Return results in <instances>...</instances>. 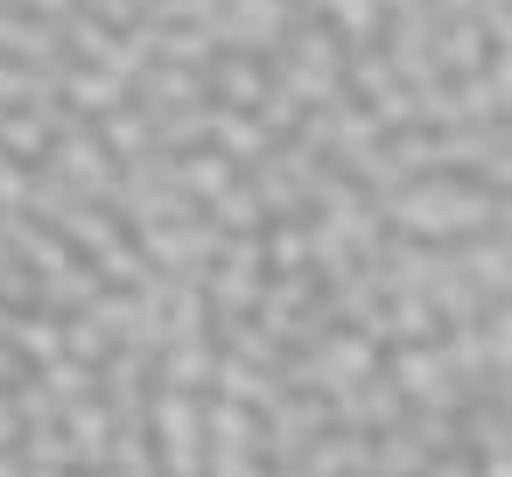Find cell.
<instances>
[{"label":"cell","instance_id":"8fae6325","mask_svg":"<svg viewBox=\"0 0 512 477\" xmlns=\"http://www.w3.org/2000/svg\"><path fill=\"white\" fill-rule=\"evenodd\" d=\"M211 365H218L211 330L204 337H176V344L155 351V386H169V393H211Z\"/></svg>","mask_w":512,"mask_h":477},{"label":"cell","instance_id":"484cf974","mask_svg":"<svg viewBox=\"0 0 512 477\" xmlns=\"http://www.w3.org/2000/svg\"><path fill=\"white\" fill-rule=\"evenodd\" d=\"M477 477H512V456H470Z\"/></svg>","mask_w":512,"mask_h":477},{"label":"cell","instance_id":"44dd1931","mask_svg":"<svg viewBox=\"0 0 512 477\" xmlns=\"http://www.w3.org/2000/svg\"><path fill=\"white\" fill-rule=\"evenodd\" d=\"M64 351L85 358V365H99V358L113 351V337H106V323H99L92 309H64Z\"/></svg>","mask_w":512,"mask_h":477},{"label":"cell","instance_id":"7a4b0ae2","mask_svg":"<svg viewBox=\"0 0 512 477\" xmlns=\"http://www.w3.org/2000/svg\"><path fill=\"white\" fill-rule=\"evenodd\" d=\"M379 337L372 330H358V323H330L316 344H302V351H288L281 358V372H274V386H288V393H344V386H358L365 372H379Z\"/></svg>","mask_w":512,"mask_h":477},{"label":"cell","instance_id":"603a6c76","mask_svg":"<svg viewBox=\"0 0 512 477\" xmlns=\"http://www.w3.org/2000/svg\"><path fill=\"white\" fill-rule=\"evenodd\" d=\"M141 15H148V22H211L218 0H148Z\"/></svg>","mask_w":512,"mask_h":477},{"label":"cell","instance_id":"ac0fdd59","mask_svg":"<svg viewBox=\"0 0 512 477\" xmlns=\"http://www.w3.org/2000/svg\"><path fill=\"white\" fill-rule=\"evenodd\" d=\"M92 134L106 141V155H113V162H127V155H148V148H155V120H148L134 99H127V106H113V113H99V120H92Z\"/></svg>","mask_w":512,"mask_h":477},{"label":"cell","instance_id":"30bf717a","mask_svg":"<svg viewBox=\"0 0 512 477\" xmlns=\"http://www.w3.org/2000/svg\"><path fill=\"white\" fill-rule=\"evenodd\" d=\"M260 92H267V57H239V50H218L211 64H204V99L211 106H260Z\"/></svg>","mask_w":512,"mask_h":477},{"label":"cell","instance_id":"3957f363","mask_svg":"<svg viewBox=\"0 0 512 477\" xmlns=\"http://www.w3.org/2000/svg\"><path fill=\"white\" fill-rule=\"evenodd\" d=\"M148 456L162 477H204V393H169L148 386Z\"/></svg>","mask_w":512,"mask_h":477},{"label":"cell","instance_id":"52a82bcc","mask_svg":"<svg viewBox=\"0 0 512 477\" xmlns=\"http://www.w3.org/2000/svg\"><path fill=\"white\" fill-rule=\"evenodd\" d=\"M267 281V260H260V232H225L211 267H204V302L211 316H253V295Z\"/></svg>","mask_w":512,"mask_h":477},{"label":"cell","instance_id":"7c38bea8","mask_svg":"<svg viewBox=\"0 0 512 477\" xmlns=\"http://www.w3.org/2000/svg\"><path fill=\"white\" fill-rule=\"evenodd\" d=\"M204 148H218L232 169H253V162L274 148V134H267L246 106H211V134H204Z\"/></svg>","mask_w":512,"mask_h":477},{"label":"cell","instance_id":"277c9868","mask_svg":"<svg viewBox=\"0 0 512 477\" xmlns=\"http://www.w3.org/2000/svg\"><path fill=\"white\" fill-rule=\"evenodd\" d=\"M204 477H267L260 414H253V407L204 393Z\"/></svg>","mask_w":512,"mask_h":477},{"label":"cell","instance_id":"cb8c5ba5","mask_svg":"<svg viewBox=\"0 0 512 477\" xmlns=\"http://www.w3.org/2000/svg\"><path fill=\"white\" fill-rule=\"evenodd\" d=\"M15 435H22V414H15L8 386H0V449H15Z\"/></svg>","mask_w":512,"mask_h":477},{"label":"cell","instance_id":"ba28073f","mask_svg":"<svg viewBox=\"0 0 512 477\" xmlns=\"http://www.w3.org/2000/svg\"><path fill=\"white\" fill-rule=\"evenodd\" d=\"M456 267L470 274V288H477L484 302L512 295V239H505V225H491V232H470V239H456Z\"/></svg>","mask_w":512,"mask_h":477},{"label":"cell","instance_id":"d4e9b609","mask_svg":"<svg viewBox=\"0 0 512 477\" xmlns=\"http://www.w3.org/2000/svg\"><path fill=\"white\" fill-rule=\"evenodd\" d=\"M99 477H162V470H155V456H134V463H106Z\"/></svg>","mask_w":512,"mask_h":477},{"label":"cell","instance_id":"4fadbf2b","mask_svg":"<svg viewBox=\"0 0 512 477\" xmlns=\"http://www.w3.org/2000/svg\"><path fill=\"white\" fill-rule=\"evenodd\" d=\"M0 337L22 365H43L64 351V316L57 309H0Z\"/></svg>","mask_w":512,"mask_h":477},{"label":"cell","instance_id":"7402d4cb","mask_svg":"<svg viewBox=\"0 0 512 477\" xmlns=\"http://www.w3.org/2000/svg\"><path fill=\"white\" fill-rule=\"evenodd\" d=\"M8 400H15V414H22V428H50V421H57V400L43 393L36 372H22V379L8 386Z\"/></svg>","mask_w":512,"mask_h":477},{"label":"cell","instance_id":"5b68a950","mask_svg":"<svg viewBox=\"0 0 512 477\" xmlns=\"http://www.w3.org/2000/svg\"><path fill=\"white\" fill-rule=\"evenodd\" d=\"M330 428V400L323 393H274L267 407H260V456H267V470H288V463H302L309 456V442Z\"/></svg>","mask_w":512,"mask_h":477},{"label":"cell","instance_id":"4316f807","mask_svg":"<svg viewBox=\"0 0 512 477\" xmlns=\"http://www.w3.org/2000/svg\"><path fill=\"white\" fill-rule=\"evenodd\" d=\"M29 477H99V470H78V463H29Z\"/></svg>","mask_w":512,"mask_h":477},{"label":"cell","instance_id":"9c48e42d","mask_svg":"<svg viewBox=\"0 0 512 477\" xmlns=\"http://www.w3.org/2000/svg\"><path fill=\"white\" fill-rule=\"evenodd\" d=\"M400 407H407V400L393 393V379H386V372H365L358 386L330 393V421H337V428H365V435H372V428H386V421H400Z\"/></svg>","mask_w":512,"mask_h":477},{"label":"cell","instance_id":"e0dca14e","mask_svg":"<svg viewBox=\"0 0 512 477\" xmlns=\"http://www.w3.org/2000/svg\"><path fill=\"white\" fill-rule=\"evenodd\" d=\"M211 393L218 400H239V407H267L281 386H274V372H260V365H246V358H232V351H218V365H211Z\"/></svg>","mask_w":512,"mask_h":477},{"label":"cell","instance_id":"8992f818","mask_svg":"<svg viewBox=\"0 0 512 477\" xmlns=\"http://www.w3.org/2000/svg\"><path fill=\"white\" fill-rule=\"evenodd\" d=\"M302 22V0H218L211 15V36L218 50H239V57H274L288 43V29Z\"/></svg>","mask_w":512,"mask_h":477},{"label":"cell","instance_id":"83f0119b","mask_svg":"<svg viewBox=\"0 0 512 477\" xmlns=\"http://www.w3.org/2000/svg\"><path fill=\"white\" fill-rule=\"evenodd\" d=\"M0 477H29V463H22L15 449H0Z\"/></svg>","mask_w":512,"mask_h":477},{"label":"cell","instance_id":"ffe728a7","mask_svg":"<svg viewBox=\"0 0 512 477\" xmlns=\"http://www.w3.org/2000/svg\"><path fill=\"white\" fill-rule=\"evenodd\" d=\"M36 379H43V393L64 407V400H78V393H92L99 386V365H85V358H71V351H57V358H43V365H29Z\"/></svg>","mask_w":512,"mask_h":477},{"label":"cell","instance_id":"2e32d148","mask_svg":"<svg viewBox=\"0 0 512 477\" xmlns=\"http://www.w3.org/2000/svg\"><path fill=\"white\" fill-rule=\"evenodd\" d=\"M302 15H316L344 50H351V43H379V22H386L379 0H302Z\"/></svg>","mask_w":512,"mask_h":477},{"label":"cell","instance_id":"9a60e30c","mask_svg":"<svg viewBox=\"0 0 512 477\" xmlns=\"http://www.w3.org/2000/svg\"><path fill=\"white\" fill-rule=\"evenodd\" d=\"M232 176H239V169H232L218 148H183V155H169V183H176V190H183L197 211H204V204H211V197H218Z\"/></svg>","mask_w":512,"mask_h":477},{"label":"cell","instance_id":"6da1fadb","mask_svg":"<svg viewBox=\"0 0 512 477\" xmlns=\"http://www.w3.org/2000/svg\"><path fill=\"white\" fill-rule=\"evenodd\" d=\"M379 218L386 232H407V239H435V246H456L470 232H491L505 225V190H484L456 169H428V176H407L379 197Z\"/></svg>","mask_w":512,"mask_h":477},{"label":"cell","instance_id":"d6986e66","mask_svg":"<svg viewBox=\"0 0 512 477\" xmlns=\"http://www.w3.org/2000/svg\"><path fill=\"white\" fill-rule=\"evenodd\" d=\"M92 274H99L106 288H141V281H148L155 267H148V253L134 246V232H113V239H106V246L92 253Z\"/></svg>","mask_w":512,"mask_h":477},{"label":"cell","instance_id":"f1b7e54d","mask_svg":"<svg viewBox=\"0 0 512 477\" xmlns=\"http://www.w3.org/2000/svg\"><path fill=\"white\" fill-rule=\"evenodd\" d=\"M0 8H22V0H0Z\"/></svg>","mask_w":512,"mask_h":477},{"label":"cell","instance_id":"5bb4252c","mask_svg":"<svg viewBox=\"0 0 512 477\" xmlns=\"http://www.w3.org/2000/svg\"><path fill=\"white\" fill-rule=\"evenodd\" d=\"M365 330L379 344H428V337H442V316L428 309V295H386Z\"/></svg>","mask_w":512,"mask_h":477}]
</instances>
